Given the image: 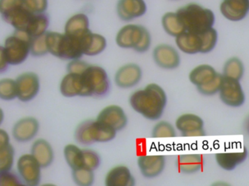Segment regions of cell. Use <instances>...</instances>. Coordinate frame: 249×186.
<instances>
[{
	"label": "cell",
	"instance_id": "6da1fadb",
	"mask_svg": "<svg viewBox=\"0 0 249 186\" xmlns=\"http://www.w3.org/2000/svg\"><path fill=\"white\" fill-rule=\"evenodd\" d=\"M167 95L159 85L150 83L135 90L129 97L130 106L138 114L150 121H158L163 115Z\"/></svg>",
	"mask_w": 249,
	"mask_h": 186
},
{
	"label": "cell",
	"instance_id": "7a4b0ae2",
	"mask_svg": "<svg viewBox=\"0 0 249 186\" xmlns=\"http://www.w3.org/2000/svg\"><path fill=\"white\" fill-rule=\"evenodd\" d=\"M185 32L203 33L213 27L215 15L212 10L197 3H190L176 11Z\"/></svg>",
	"mask_w": 249,
	"mask_h": 186
},
{
	"label": "cell",
	"instance_id": "3957f363",
	"mask_svg": "<svg viewBox=\"0 0 249 186\" xmlns=\"http://www.w3.org/2000/svg\"><path fill=\"white\" fill-rule=\"evenodd\" d=\"M45 40L48 52L59 59L74 61L83 55L81 39L65 33L48 32Z\"/></svg>",
	"mask_w": 249,
	"mask_h": 186
},
{
	"label": "cell",
	"instance_id": "277c9868",
	"mask_svg": "<svg viewBox=\"0 0 249 186\" xmlns=\"http://www.w3.org/2000/svg\"><path fill=\"white\" fill-rule=\"evenodd\" d=\"M217 41V31L213 27L203 33L184 32L176 37V45L179 51L188 55L206 54L214 49Z\"/></svg>",
	"mask_w": 249,
	"mask_h": 186
},
{
	"label": "cell",
	"instance_id": "5b68a950",
	"mask_svg": "<svg viewBox=\"0 0 249 186\" xmlns=\"http://www.w3.org/2000/svg\"><path fill=\"white\" fill-rule=\"evenodd\" d=\"M80 74V97H103L110 90L111 84L107 72L103 67L89 64Z\"/></svg>",
	"mask_w": 249,
	"mask_h": 186
},
{
	"label": "cell",
	"instance_id": "8992f818",
	"mask_svg": "<svg viewBox=\"0 0 249 186\" xmlns=\"http://www.w3.org/2000/svg\"><path fill=\"white\" fill-rule=\"evenodd\" d=\"M115 42L124 49H133L138 52H145L152 43L150 33L144 26L139 24L124 25L116 35Z\"/></svg>",
	"mask_w": 249,
	"mask_h": 186
},
{
	"label": "cell",
	"instance_id": "52a82bcc",
	"mask_svg": "<svg viewBox=\"0 0 249 186\" xmlns=\"http://www.w3.org/2000/svg\"><path fill=\"white\" fill-rule=\"evenodd\" d=\"M117 132L96 119H89L78 124L74 137L77 143L89 146L95 143H107L116 137Z\"/></svg>",
	"mask_w": 249,
	"mask_h": 186
},
{
	"label": "cell",
	"instance_id": "ba28073f",
	"mask_svg": "<svg viewBox=\"0 0 249 186\" xmlns=\"http://www.w3.org/2000/svg\"><path fill=\"white\" fill-rule=\"evenodd\" d=\"M223 76L209 64H200L195 67L189 74V80L197 87L199 93L212 96L219 93Z\"/></svg>",
	"mask_w": 249,
	"mask_h": 186
},
{
	"label": "cell",
	"instance_id": "9c48e42d",
	"mask_svg": "<svg viewBox=\"0 0 249 186\" xmlns=\"http://www.w3.org/2000/svg\"><path fill=\"white\" fill-rule=\"evenodd\" d=\"M32 38L22 32H15L4 40V50L10 66L23 64L31 54Z\"/></svg>",
	"mask_w": 249,
	"mask_h": 186
},
{
	"label": "cell",
	"instance_id": "30bf717a",
	"mask_svg": "<svg viewBox=\"0 0 249 186\" xmlns=\"http://www.w3.org/2000/svg\"><path fill=\"white\" fill-rule=\"evenodd\" d=\"M42 166L31 153L20 155L16 162V170L22 184L38 186L42 179Z\"/></svg>",
	"mask_w": 249,
	"mask_h": 186
},
{
	"label": "cell",
	"instance_id": "8fae6325",
	"mask_svg": "<svg viewBox=\"0 0 249 186\" xmlns=\"http://www.w3.org/2000/svg\"><path fill=\"white\" fill-rule=\"evenodd\" d=\"M218 93L222 102L228 106L238 108L245 103V93L238 80L223 77Z\"/></svg>",
	"mask_w": 249,
	"mask_h": 186
},
{
	"label": "cell",
	"instance_id": "7c38bea8",
	"mask_svg": "<svg viewBox=\"0 0 249 186\" xmlns=\"http://www.w3.org/2000/svg\"><path fill=\"white\" fill-rule=\"evenodd\" d=\"M18 99L21 102H29L37 96L40 90V80L32 71L22 73L16 79Z\"/></svg>",
	"mask_w": 249,
	"mask_h": 186
},
{
	"label": "cell",
	"instance_id": "4fadbf2b",
	"mask_svg": "<svg viewBox=\"0 0 249 186\" xmlns=\"http://www.w3.org/2000/svg\"><path fill=\"white\" fill-rule=\"evenodd\" d=\"M174 126L184 137H200L206 134L204 121L197 114L186 113L178 116Z\"/></svg>",
	"mask_w": 249,
	"mask_h": 186
},
{
	"label": "cell",
	"instance_id": "5bb4252c",
	"mask_svg": "<svg viewBox=\"0 0 249 186\" xmlns=\"http://www.w3.org/2000/svg\"><path fill=\"white\" fill-rule=\"evenodd\" d=\"M152 58L160 68L165 70H174L181 64L179 53L174 47L168 44H160L154 48Z\"/></svg>",
	"mask_w": 249,
	"mask_h": 186
},
{
	"label": "cell",
	"instance_id": "9a60e30c",
	"mask_svg": "<svg viewBox=\"0 0 249 186\" xmlns=\"http://www.w3.org/2000/svg\"><path fill=\"white\" fill-rule=\"evenodd\" d=\"M39 127V121L35 117H22L13 125L12 136L19 143L32 141L37 135Z\"/></svg>",
	"mask_w": 249,
	"mask_h": 186
},
{
	"label": "cell",
	"instance_id": "2e32d148",
	"mask_svg": "<svg viewBox=\"0 0 249 186\" xmlns=\"http://www.w3.org/2000/svg\"><path fill=\"white\" fill-rule=\"evenodd\" d=\"M96 120L116 132L124 130L127 124V114L118 105L105 107L98 114Z\"/></svg>",
	"mask_w": 249,
	"mask_h": 186
},
{
	"label": "cell",
	"instance_id": "e0dca14e",
	"mask_svg": "<svg viewBox=\"0 0 249 186\" xmlns=\"http://www.w3.org/2000/svg\"><path fill=\"white\" fill-rule=\"evenodd\" d=\"M137 165L142 176L149 179L160 176L165 169L166 158L163 155H142Z\"/></svg>",
	"mask_w": 249,
	"mask_h": 186
},
{
	"label": "cell",
	"instance_id": "ac0fdd59",
	"mask_svg": "<svg viewBox=\"0 0 249 186\" xmlns=\"http://www.w3.org/2000/svg\"><path fill=\"white\" fill-rule=\"evenodd\" d=\"M142 75V68L138 64H124L115 73V83L121 89L133 88L139 84Z\"/></svg>",
	"mask_w": 249,
	"mask_h": 186
},
{
	"label": "cell",
	"instance_id": "d6986e66",
	"mask_svg": "<svg viewBox=\"0 0 249 186\" xmlns=\"http://www.w3.org/2000/svg\"><path fill=\"white\" fill-rule=\"evenodd\" d=\"M219 10L228 20L241 21L249 14V0H222Z\"/></svg>",
	"mask_w": 249,
	"mask_h": 186
},
{
	"label": "cell",
	"instance_id": "ffe728a7",
	"mask_svg": "<svg viewBox=\"0 0 249 186\" xmlns=\"http://www.w3.org/2000/svg\"><path fill=\"white\" fill-rule=\"evenodd\" d=\"M147 7L144 0H118L117 13L124 21H131L144 16Z\"/></svg>",
	"mask_w": 249,
	"mask_h": 186
},
{
	"label": "cell",
	"instance_id": "44dd1931",
	"mask_svg": "<svg viewBox=\"0 0 249 186\" xmlns=\"http://www.w3.org/2000/svg\"><path fill=\"white\" fill-rule=\"evenodd\" d=\"M136 184L131 171L124 165L111 168L105 178V186H136Z\"/></svg>",
	"mask_w": 249,
	"mask_h": 186
},
{
	"label": "cell",
	"instance_id": "7402d4cb",
	"mask_svg": "<svg viewBox=\"0 0 249 186\" xmlns=\"http://www.w3.org/2000/svg\"><path fill=\"white\" fill-rule=\"evenodd\" d=\"M30 153L36 159L42 168L51 166L55 159V153L52 145L44 138L34 140L31 146Z\"/></svg>",
	"mask_w": 249,
	"mask_h": 186
},
{
	"label": "cell",
	"instance_id": "603a6c76",
	"mask_svg": "<svg viewBox=\"0 0 249 186\" xmlns=\"http://www.w3.org/2000/svg\"><path fill=\"white\" fill-rule=\"evenodd\" d=\"M90 31L89 17L83 13L71 16L64 26V33L80 39Z\"/></svg>",
	"mask_w": 249,
	"mask_h": 186
},
{
	"label": "cell",
	"instance_id": "cb8c5ba5",
	"mask_svg": "<svg viewBox=\"0 0 249 186\" xmlns=\"http://www.w3.org/2000/svg\"><path fill=\"white\" fill-rule=\"evenodd\" d=\"M248 156V150L244 146L240 152L216 153L215 159L219 168L225 171H232L244 163Z\"/></svg>",
	"mask_w": 249,
	"mask_h": 186
},
{
	"label": "cell",
	"instance_id": "d4e9b609",
	"mask_svg": "<svg viewBox=\"0 0 249 186\" xmlns=\"http://www.w3.org/2000/svg\"><path fill=\"white\" fill-rule=\"evenodd\" d=\"M83 55L96 56L106 49L107 42L103 35L93 33L91 31L86 34L81 39Z\"/></svg>",
	"mask_w": 249,
	"mask_h": 186
},
{
	"label": "cell",
	"instance_id": "484cf974",
	"mask_svg": "<svg viewBox=\"0 0 249 186\" xmlns=\"http://www.w3.org/2000/svg\"><path fill=\"white\" fill-rule=\"evenodd\" d=\"M204 160L200 154H182L177 159V166L181 173L192 175L203 168Z\"/></svg>",
	"mask_w": 249,
	"mask_h": 186
},
{
	"label": "cell",
	"instance_id": "4316f807",
	"mask_svg": "<svg viewBox=\"0 0 249 186\" xmlns=\"http://www.w3.org/2000/svg\"><path fill=\"white\" fill-rule=\"evenodd\" d=\"M59 90L61 95L66 98L80 96L81 86L80 74L77 73L67 72L60 82Z\"/></svg>",
	"mask_w": 249,
	"mask_h": 186
},
{
	"label": "cell",
	"instance_id": "83f0119b",
	"mask_svg": "<svg viewBox=\"0 0 249 186\" xmlns=\"http://www.w3.org/2000/svg\"><path fill=\"white\" fill-rule=\"evenodd\" d=\"M64 156L66 162L71 169L84 168V149L73 143L65 146Z\"/></svg>",
	"mask_w": 249,
	"mask_h": 186
},
{
	"label": "cell",
	"instance_id": "f1b7e54d",
	"mask_svg": "<svg viewBox=\"0 0 249 186\" xmlns=\"http://www.w3.org/2000/svg\"><path fill=\"white\" fill-rule=\"evenodd\" d=\"M161 23L164 31L168 35L174 37H177L185 32L177 17L176 12H168L165 13L162 17Z\"/></svg>",
	"mask_w": 249,
	"mask_h": 186
},
{
	"label": "cell",
	"instance_id": "f546056e",
	"mask_svg": "<svg viewBox=\"0 0 249 186\" xmlns=\"http://www.w3.org/2000/svg\"><path fill=\"white\" fill-rule=\"evenodd\" d=\"M244 63L238 57H232L225 62L223 67V77L240 81L244 75Z\"/></svg>",
	"mask_w": 249,
	"mask_h": 186
},
{
	"label": "cell",
	"instance_id": "4dcf8cb0",
	"mask_svg": "<svg viewBox=\"0 0 249 186\" xmlns=\"http://www.w3.org/2000/svg\"><path fill=\"white\" fill-rule=\"evenodd\" d=\"M17 97L16 80L11 78L0 79V100L4 101H13Z\"/></svg>",
	"mask_w": 249,
	"mask_h": 186
},
{
	"label": "cell",
	"instance_id": "1f68e13d",
	"mask_svg": "<svg viewBox=\"0 0 249 186\" xmlns=\"http://www.w3.org/2000/svg\"><path fill=\"white\" fill-rule=\"evenodd\" d=\"M177 129L169 121H158L154 125L152 130V137L155 138H165V137H174L177 136Z\"/></svg>",
	"mask_w": 249,
	"mask_h": 186
},
{
	"label": "cell",
	"instance_id": "d6a6232c",
	"mask_svg": "<svg viewBox=\"0 0 249 186\" xmlns=\"http://www.w3.org/2000/svg\"><path fill=\"white\" fill-rule=\"evenodd\" d=\"M72 179L77 186H93L95 182L94 171L85 168L73 169Z\"/></svg>",
	"mask_w": 249,
	"mask_h": 186
},
{
	"label": "cell",
	"instance_id": "836d02e7",
	"mask_svg": "<svg viewBox=\"0 0 249 186\" xmlns=\"http://www.w3.org/2000/svg\"><path fill=\"white\" fill-rule=\"evenodd\" d=\"M15 163V149L11 144L0 149V172H9Z\"/></svg>",
	"mask_w": 249,
	"mask_h": 186
},
{
	"label": "cell",
	"instance_id": "e575fe53",
	"mask_svg": "<svg viewBox=\"0 0 249 186\" xmlns=\"http://www.w3.org/2000/svg\"><path fill=\"white\" fill-rule=\"evenodd\" d=\"M102 159L97 152L91 149H84V168L94 171L99 168Z\"/></svg>",
	"mask_w": 249,
	"mask_h": 186
},
{
	"label": "cell",
	"instance_id": "d590c367",
	"mask_svg": "<svg viewBox=\"0 0 249 186\" xmlns=\"http://www.w3.org/2000/svg\"><path fill=\"white\" fill-rule=\"evenodd\" d=\"M48 52L45 34L38 37L32 38L31 42V54L33 56L41 57L47 55Z\"/></svg>",
	"mask_w": 249,
	"mask_h": 186
},
{
	"label": "cell",
	"instance_id": "8d00e7d4",
	"mask_svg": "<svg viewBox=\"0 0 249 186\" xmlns=\"http://www.w3.org/2000/svg\"><path fill=\"white\" fill-rule=\"evenodd\" d=\"M25 7L35 14L46 13L48 0H23Z\"/></svg>",
	"mask_w": 249,
	"mask_h": 186
},
{
	"label": "cell",
	"instance_id": "74e56055",
	"mask_svg": "<svg viewBox=\"0 0 249 186\" xmlns=\"http://www.w3.org/2000/svg\"><path fill=\"white\" fill-rule=\"evenodd\" d=\"M21 184L18 174L12 170L0 172V186H20Z\"/></svg>",
	"mask_w": 249,
	"mask_h": 186
},
{
	"label": "cell",
	"instance_id": "f35d334b",
	"mask_svg": "<svg viewBox=\"0 0 249 186\" xmlns=\"http://www.w3.org/2000/svg\"><path fill=\"white\" fill-rule=\"evenodd\" d=\"M23 4H24L23 0H0L1 17Z\"/></svg>",
	"mask_w": 249,
	"mask_h": 186
},
{
	"label": "cell",
	"instance_id": "ab89813d",
	"mask_svg": "<svg viewBox=\"0 0 249 186\" xmlns=\"http://www.w3.org/2000/svg\"><path fill=\"white\" fill-rule=\"evenodd\" d=\"M89 64L86 61H81L80 59L71 61L67 65V72L79 74V73L84 71L85 68L89 66Z\"/></svg>",
	"mask_w": 249,
	"mask_h": 186
},
{
	"label": "cell",
	"instance_id": "60d3db41",
	"mask_svg": "<svg viewBox=\"0 0 249 186\" xmlns=\"http://www.w3.org/2000/svg\"><path fill=\"white\" fill-rule=\"evenodd\" d=\"M10 64H9L7 56H6L4 47L0 45V74L5 72L8 68Z\"/></svg>",
	"mask_w": 249,
	"mask_h": 186
},
{
	"label": "cell",
	"instance_id": "b9f144b4",
	"mask_svg": "<svg viewBox=\"0 0 249 186\" xmlns=\"http://www.w3.org/2000/svg\"><path fill=\"white\" fill-rule=\"evenodd\" d=\"M10 144V135L4 129L0 128V149L9 146Z\"/></svg>",
	"mask_w": 249,
	"mask_h": 186
},
{
	"label": "cell",
	"instance_id": "7bdbcfd3",
	"mask_svg": "<svg viewBox=\"0 0 249 186\" xmlns=\"http://www.w3.org/2000/svg\"><path fill=\"white\" fill-rule=\"evenodd\" d=\"M211 186H232L229 183L226 182L224 181H215L214 183L212 184Z\"/></svg>",
	"mask_w": 249,
	"mask_h": 186
},
{
	"label": "cell",
	"instance_id": "ee69618b",
	"mask_svg": "<svg viewBox=\"0 0 249 186\" xmlns=\"http://www.w3.org/2000/svg\"><path fill=\"white\" fill-rule=\"evenodd\" d=\"M4 119V113L2 108L0 107V126L2 124L3 121Z\"/></svg>",
	"mask_w": 249,
	"mask_h": 186
},
{
	"label": "cell",
	"instance_id": "f6af8a7d",
	"mask_svg": "<svg viewBox=\"0 0 249 186\" xmlns=\"http://www.w3.org/2000/svg\"><path fill=\"white\" fill-rule=\"evenodd\" d=\"M38 186H58L56 185H55V184H39Z\"/></svg>",
	"mask_w": 249,
	"mask_h": 186
},
{
	"label": "cell",
	"instance_id": "bcb514c9",
	"mask_svg": "<svg viewBox=\"0 0 249 186\" xmlns=\"http://www.w3.org/2000/svg\"><path fill=\"white\" fill-rule=\"evenodd\" d=\"M247 130H248V132L249 133V118L248 121H247Z\"/></svg>",
	"mask_w": 249,
	"mask_h": 186
},
{
	"label": "cell",
	"instance_id": "7dc6e473",
	"mask_svg": "<svg viewBox=\"0 0 249 186\" xmlns=\"http://www.w3.org/2000/svg\"><path fill=\"white\" fill-rule=\"evenodd\" d=\"M20 186H27L24 185V184H22L21 185H20Z\"/></svg>",
	"mask_w": 249,
	"mask_h": 186
},
{
	"label": "cell",
	"instance_id": "c3c4849f",
	"mask_svg": "<svg viewBox=\"0 0 249 186\" xmlns=\"http://www.w3.org/2000/svg\"></svg>",
	"mask_w": 249,
	"mask_h": 186
}]
</instances>
